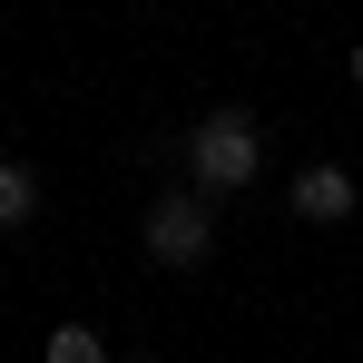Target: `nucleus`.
Returning a JSON list of instances; mask_svg holds the SVG:
<instances>
[{"mask_svg":"<svg viewBox=\"0 0 363 363\" xmlns=\"http://www.w3.org/2000/svg\"><path fill=\"white\" fill-rule=\"evenodd\" d=\"M255 167H265V138H255L245 108H206V118L186 128V177H196V196H226V186H245Z\"/></svg>","mask_w":363,"mask_h":363,"instance_id":"nucleus-1","label":"nucleus"},{"mask_svg":"<svg viewBox=\"0 0 363 363\" xmlns=\"http://www.w3.org/2000/svg\"><path fill=\"white\" fill-rule=\"evenodd\" d=\"M206 245H216V196L167 186V196L147 206V255H157V265H206Z\"/></svg>","mask_w":363,"mask_h":363,"instance_id":"nucleus-2","label":"nucleus"},{"mask_svg":"<svg viewBox=\"0 0 363 363\" xmlns=\"http://www.w3.org/2000/svg\"><path fill=\"white\" fill-rule=\"evenodd\" d=\"M285 206H295L304 226H334V216H354V177H344V167H304V177L285 186Z\"/></svg>","mask_w":363,"mask_h":363,"instance_id":"nucleus-3","label":"nucleus"},{"mask_svg":"<svg viewBox=\"0 0 363 363\" xmlns=\"http://www.w3.org/2000/svg\"><path fill=\"white\" fill-rule=\"evenodd\" d=\"M30 206H40V177L0 157V226H30Z\"/></svg>","mask_w":363,"mask_h":363,"instance_id":"nucleus-4","label":"nucleus"},{"mask_svg":"<svg viewBox=\"0 0 363 363\" xmlns=\"http://www.w3.org/2000/svg\"><path fill=\"white\" fill-rule=\"evenodd\" d=\"M40 363H108V344H99L89 324H60V334L40 344Z\"/></svg>","mask_w":363,"mask_h":363,"instance_id":"nucleus-5","label":"nucleus"},{"mask_svg":"<svg viewBox=\"0 0 363 363\" xmlns=\"http://www.w3.org/2000/svg\"><path fill=\"white\" fill-rule=\"evenodd\" d=\"M354 89H363V40H354Z\"/></svg>","mask_w":363,"mask_h":363,"instance_id":"nucleus-6","label":"nucleus"}]
</instances>
